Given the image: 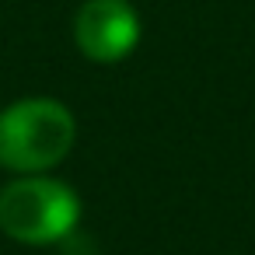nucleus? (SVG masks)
I'll return each instance as SVG.
<instances>
[{
	"instance_id": "obj_1",
	"label": "nucleus",
	"mask_w": 255,
	"mask_h": 255,
	"mask_svg": "<svg viewBox=\"0 0 255 255\" xmlns=\"http://www.w3.org/2000/svg\"><path fill=\"white\" fill-rule=\"evenodd\" d=\"M77 136V123L67 105L53 98H25L0 112V164L39 175L60 164Z\"/></svg>"
},
{
	"instance_id": "obj_3",
	"label": "nucleus",
	"mask_w": 255,
	"mask_h": 255,
	"mask_svg": "<svg viewBox=\"0 0 255 255\" xmlns=\"http://www.w3.org/2000/svg\"><path fill=\"white\" fill-rule=\"evenodd\" d=\"M74 42L95 63H119L140 42V14L129 0H88L74 18Z\"/></svg>"
},
{
	"instance_id": "obj_2",
	"label": "nucleus",
	"mask_w": 255,
	"mask_h": 255,
	"mask_svg": "<svg viewBox=\"0 0 255 255\" xmlns=\"http://www.w3.org/2000/svg\"><path fill=\"white\" fill-rule=\"evenodd\" d=\"M81 199L67 182L28 175L0 189V231L21 245H56L74 234Z\"/></svg>"
}]
</instances>
